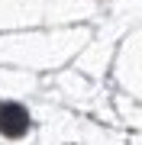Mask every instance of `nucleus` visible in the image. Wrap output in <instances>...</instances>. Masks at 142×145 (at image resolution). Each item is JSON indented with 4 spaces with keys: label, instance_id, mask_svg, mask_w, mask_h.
Listing matches in <instances>:
<instances>
[{
    "label": "nucleus",
    "instance_id": "nucleus-1",
    "mask_svg": "<svg viewBox=\"0 0 142 145\" xmlns=\"http://www.w3.org/2000/svg\"><path fill=\"white\" fill-rule=\"evenodd\" d=\"M26 129H29L26 106H20V103H0V132L10 135V139H20V135H26Z\"/></svg>",
    "mask_w": 142,
    "mask_h": 145
}]
</instances>
